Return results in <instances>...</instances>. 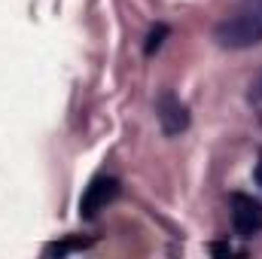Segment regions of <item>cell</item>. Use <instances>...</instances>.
Instances as JSON below:
<instances>
[{"mask_svg": "<svg viewBox=\"0 0 262 259\" xmlns=\"http://www.w3.org/2000/svg\"><path fill=\"white\" fill-rule=\"evenodd\" d=\"M210 253H216V256H232L235 250H232L229 244H210Z\"/></svg>", "mask_w": 262, "mask_h": 259, "instance_id": "obj_6", "label": "cell"}, {"mask_svg": "<svg viewBox=\"0 0 262 259\" xmlns=\"http://www.w3.org/2000/svg\"><path fill=\"white\" fill-rule=\"evenodd\" d=\"M232 226L241 238H253L262 232V201L253 195L235 192L232 195Z\"/></svg>", "mask_w": 262, "mask_h": 259, "instance_id": "obj_2", "label": "cell"}, {"mask_svg": "<svg viewBox=\"0 0 262 259\" xmlns=\"http://www.w3.org/2000/svg\"><path fill=\"white\" fill-rule=\"evenodd\" d=\"M223 49H247L262 43V0H238L235 9L213 28Z\"/></svg>", "mask_w": 262, "mask_h": 259, "instance_id": "obj_1", "label": "cell"}, {"mask_svg": "<svg viewBox=\"0 0 262 259\" xmlns=\"http://www.w3.org/2000/svg\"><path fill=\"white\" fill-rule=\"evenodd\" d=\"M165 34H168V28H165V25H159V28L149 34V43H146V55H152V52L162 46V37H165Z\"/></svg>", "mask_w": 262, "mask_h": 259, "instance_id": "obj_5", "label": "cell"}, {"mask_svg": "<svg viewBox=\"0 0 262 259\" xmlns=\"http://www.w3.org/2000/svg\"><path fill=\"white\" fill-rule=\"evenodd\" d=\"M256 89H259V92H256V95H262V82H259V85H256Z\"/></svg>", "mask_w": 262, "mask_h": 259, "instance_id": "obj_7", "label": "cell"}, {"mask_svg": "<svg viewBox=\"0 0 262 259\" xmlns=\"http://www.w3.org/2000/svg\"><path fill=\"white\" fill-rule=\"evenodd\" d=\"M116 195H119V180H116V177H95V180L85 186L82 198H79V213H82L85 220H92V217H98L110 201H116Z\"/></svg>", "mask_w": 262, "mask_h": 259, "instance_id": "obj_3", "label": "cell"}, {"mask_svg": "<svg viewBox=\"0 0 262 259\" xmlns=\"http://www.w3.org/2000/svg\"><path fill=\"white\" fill-rule=\"evenodd\" d=\"M156 116H159V122H162V131L171 134V137L189 128V110H186V104H183L177 95H171V92L159 95V101H156Z\"/></svg>", "mask_w": 262, "mask_h": 259, "instance_id": "obj_4", "label": "cell"}]
</instances>
